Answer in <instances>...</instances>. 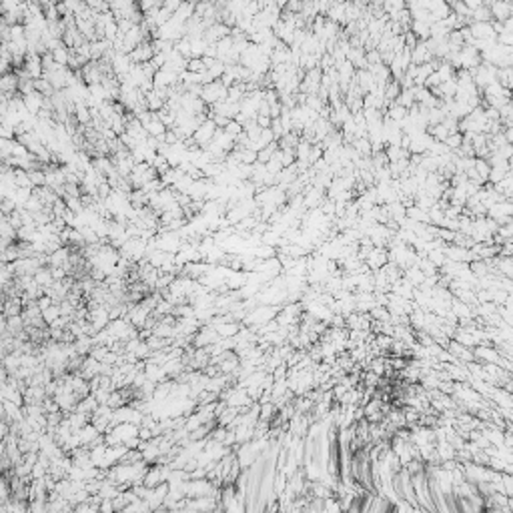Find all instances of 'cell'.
I'll return each instance as SVG.
<instances>
[{
    "label": "cell",
    "mask_w": 513,
    "mask_h": 513,
    "mask_svg": "<svg viewBox=\"0 0 513 513\" xmlns=\"http://www.w3.org/2000/svg\"><path fill=\"white\" fill-rule=\"evenodd\" d=\"M485 4L489 6L491 12V20L503 22L505 18H509L513 14V6L509 0H485Z\"/></svg>",
    "instance_id": "1"
},
{
    "label": "cell",
    "mask_w": 513,
    "mask_h": 513,
    "mask_svg": "<svg viewBox=\"0 0 513 513\" xmlns=\"http://www.w3.org/2000/svg\"><path fill=\"white\" fill-rule=\"evenodd\" d=\"M469 32H471V38L475 40H495V30L491 26V20L489 22H469Z\"/></svg>",
    "instance_id": "2"
},
{
    "label": "cell",
    "mask_w": 513,
    "mask_h": 513,
    "mask_svg": "<svg viewBox=\"0 0 513 513\" xmlns=\"http://www.w3.org/2000/svg\"><path fill=\"white\" fill-rule=\"evenodd\" d=\"M443 252H445V256L449 259V261H455V263H469V261H473L475 259V254L471 252V248H465V246H457V244H445V248H443Z\"/></svg>",
    "instance_id": "3"
},
{
    "label": "cell",
    "mask_w": 513,
    "mask_h": 513,
    "mask_svg": "<svg viewBox=\"0 0 513 513\" xmlns=\"http://www.w3.org/2000/svg\"><path fill=\"white\" fill-rule=\"evenodd\" d=\"M433 60V54L429 52L425 40H419L415 48H411V64H423V62H429Z\"/></svg>",
    "instance_id": "4"
},
{
    "label": "cell",
    "mask_w": 513,
    "mask_h": 513,
    "mask_svg": "<svg viewBox=\"0 0 513 513\" xmlns=\"http://www.w3.org/2000/svg\"><path fill=\"white\" fill-rule=\"evenodd\" d=\"M429 26L431 24H427L425 20H411L409 30L417 36V40H427L429 38Z\"/></svg>",
    "instance_id": "5"
},
{
    "label": "cell",
    "mask_w": 513,
    "mask_h": 513,
    "mask_svg": "<svg viewBox=\"0 0 513 513\" xmlns=\"http://www.w3.org/2000/svg\"><path fill=\"white\" fill-rule=\"evenodd\" d=\"M497 82H499L503 88L511 90V84H513V68H511V66H501V68H497Z\"/></svg>",
    "instance_id": "6"
},
{
    "label": "cell",
    "mask_w": 513,
    "mask_h": 513,
    "mask_svg": "<svg viewBox=\"0 0 513 513\" xmlns=\"http://www.w3.org/2000/svg\"><path fill=\"white\" fill-rule=\"evenodd\" d=\"M385 154H387V158H389V162H391V160L407 158V156H409V150H407V148H401L399 144H387V146H385Z\"/></svg>",
    "instance_id": "7"
},
{
    "label": "cell",
    "mask_w": 513,
    "mask_h": 513,
    "mask_svg": "<svg viewBox=\"0 0 513 513\" xmlns=\"http://www.w3.org/2000/svg\"><path fill=\"white\" fill-rule=\"evenodd\" d=\"M393 102H395V104H399V106H405V108L413 106V104H415V96H413V90H411V88H401L399 96H397Z\"/></svg>",
    "instance_id": "8"
},
{
    "label": "cell",
    "mask_w": 513,
    "mask_h": 513,
    "mask_svg": "<svg viewBox=\"0 0 513 513\" xmlns=\"http://www.w3.org/2000/svg\"><path fill=\"white\" fill-rule=\"evenodd\" d=\"M461 142H463V134L457 130V132H451V134H447V138L443 140V144L449 148V150H455V148H459L461 146Z\"/></svg>",
    "instance_id": "9"
},
{
    "label": "cell",
    "mask_w": 513,
    "mask_h": 513,
    "mask_svg": "<svg viewBox=\"0 0 513 513\" xmlns=\"http://www.w3.org/2000/svg\"><path fill=\"white\" fill-rule=\"evenodd\" d=\"M275 413H277V407H275V403H273V401H269V403H261L259 419H263V421H271Z\"/></svg>",
    "instance_id": "10"
},
{
    "label": "cell",
    "mask_w": 513,
    "mask_h": 513,
    "mask_svg": "<svg viewBox=\"0 0 513 513\" xmlns=\"http://www.w3.org/2000/svg\"><path fill=\"white\" fill-rule=\"evenodd\" d=\"M180 4H182V0H160V8H164V10L170 12V14H172Z\"/></svg>",
    "instance_id": "11"
},
{
    "label": "cell",
    "mask_w": 513,
    "mask_h": 513,
    "mask_svg": "<svg viewBox=\"0 0 513 513\" xmlns=\"http://www.w3.org/2000/svg\"><path fill=\"white\" fill-rule=\"evenodd\" d=\"M254 120H256V124H259L261 128H269V126H271V116H269V114H256Z\"/></svg>",
    "instance_id": "12"
},
{
    "label": "cell",
    "mask_w": 513,
    "mask_h": 513,
    "mask_svg": "<svg viewBox=\"0 0 513 513\" xmlns=\"http://www.w3.org/2000/svg\"><path fill=\"white\" fill-rule=\"evenodd\" d=\"M485 0H463V4L469 8V10H473V8H477V6H481Z\"/></svg>",
    "instance_id": "13"
}]
</instances>
